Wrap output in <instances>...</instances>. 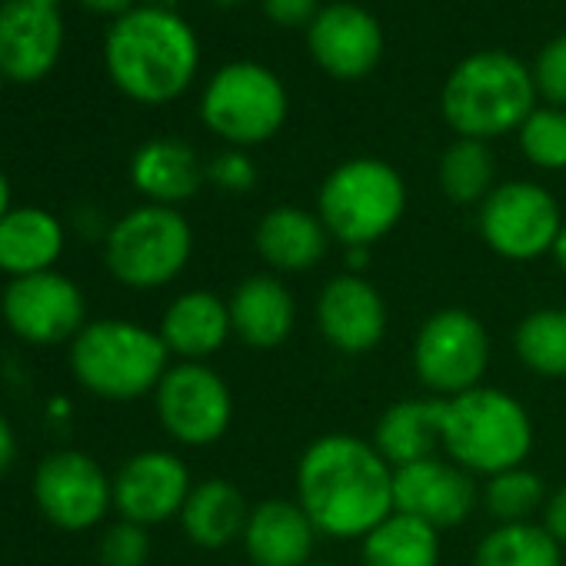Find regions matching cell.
<instances>
[{
    "label": "cell",
    "mask_w": 566,
    "mask_h": 566,
    "mask_svg": "<svg viewBox=\"0 0 566 566\" xmlns=\"http://www.w3.org/2000/svg\"><path fill=\"white\" fill-rule=\"evenodd\" d=\"M321 530L294 496H270L250 506L243 526L247 566H307L314 563Z\"/></svg>",
    "instance_id": "19"
},
{
    "label": "cell",
    "mask_w": 566,
    "mask_h": 566,
    "mask_svg": "<svg viewBox=\"0 0 566 566\" xmlns=\"http://www.w3.org/2000/svg\"><path fill=\"white\" fill-rule=\"evenodd\" d=\"M307 566H337V563H327V559H314V563H307Z\"/></svg>",
    "instance_id": "46"
},
{
    "label": "cell",
    "mask_w": 566,
    "mask_h": 566,
    "mask_svg": "<svg viewBox=\"0 0 566 566\" xmlns=\"http://www.w3.org/2000/svg\"><path fill=\"white\" fill-rule=\"evenodd\" d=\"M563 227L559 200L536 180H503L476 207V230L483 243L513 263L553 256Z\"/></svg>",
    "instance_id": "10"
},
{
    "label": "cell",
    "mask_w": 566,
    "mask_h": 566,
    "mask_svg": "<svg viewBox=\"0 0 566 566\" xmlns=\"http://www.w3.org/2000/svg\"><path fill=\"white\" fill-rule=\"evenodd\" d=\"M440 530L407 513H390L360 539V566H440Z\"/></svg>",
    "instance_id": "27"
},
{
    "label": "cell",
    "mask_w": 566,
    "mask_h": 566,
    "mask_svg": "<svg viewBox=\"0 0 566 566\" xmlns=\"http://www.w3.org/2000/svg\"><path fill=\"white\" fill-rule=\"evenodd\" d=\"M260 8L276 28H311L321 14V0H260Z\"/></svg>",
    "instance_id": "36"
},
{
    "label": "cell",
    "mask_w": 566,
    "mask_h": 566,
    "mask_svg": "<svg viewBox=\"0 0 566 566\" xmlns=\"http://www.w3.org/2000/svg\"><path fill=\"white\" fill-rule=\"evenodd\" d=\"M314 324L321 337L344 357H364L377 350L390 327V311L377 283L364 273L331 276L314 304Z\"/></svg>",
    "instance_id": "16"
},
{
    "label": "cell",
    "mask_w": 566,
    "mask_h": 566,
    "mask_svg": "<svg viewBox=\"0 0 566 566\" xmlns=\"http://www.w3.org/2000/svg\"><path fill=\"white\" fill-rule=\"evenodd\" d=\"M207 4H213V8H237V4H243V0H207Z\"/></svg>",
    "instance_id": "45"
},
{
    "label": "cell",
    "mask_w": 566,
    "mask_h": 566,
    "mask_svg": "<svg viewBox=\"0 0 566 566\" xmlns=\"http://www.w3.org/2000/svg\"><path fill=\"white\" fill-rule=\"evenodd\" d=\"M130 187L144 203L180 207L200 193L207 184V164L180 137H150L130 157Z\"/></svg>",
    "instance_id": "23"
},
{
    "label": "cell",
    "mask_w": 566,
    "mask_h": 566,
    "mask_svg": "<svg viewBox=\"0 0 566 566\" xmlns=\"http://www.w3.org/2000/svg\"><path fill=\"white\" fill-rule=\"evenodd\" d=\"M294 500L324 539H364L394 503V467L364 437L324 433L297 460Z\"/></svg>",
    "instance_id": "1"
},
{
    "label": "cell",
    "mask_w": 566,
    "mask_h": 566,
    "mask_svg": "<svg viewBox=\"0 0 566 566\" xmlns=\"http://www.w3.org/2000/svg\"><path fill=\"white\" fill-rule=\"evenodd\" d=\"M530 71H533L536 94L549 107L566 111V34H556L553 41H546Z\"/></svg>",
    "instance_id": "34"
},
{
    "label": "cell",
    "mask_w": 566,
    "mask_h": 566,
    "mask_svg": "<svg viewBox=\"0 0 566 566\" xmlns=\"http://www.w3.org/2000/svg\"><path fill=\"white\" fill-rule=\"evenodd\" d=\"M331 233L317 210L280 203L270 207L253 227V250L263 266L276 276L311 273L324 263L331 250Z\"/></svg>",
    "instance_id": "20"
},
{
    "label": "cell",
    "mask_w": 566,
    "mask_h": 566,
    "mask_svg": "<svg viewBox=\"0 0 566 566\" xmlns=\"http://www.w3.org/2000/svg\"><path fill=\"white\" fill-rule=\"evenodd\" d=\"M516 360L543 377L566 380V307H536L513 331Z\"/></svg>",
    "instance_id": "29"
},
{
    "label": "cell",
    "mask_w": 566,
    "mask_h": 566,
    "mask_svg": "<svg viewBox=\"0 0 566 566\" xmlns=\"http://www.w3.org/2000/svg\"><path fill=\"white\" fill-rule=\"evenodd\" d=\"M473 566H563V546L539 520L496 523L476 543Z\"/></svg>",
    "instance_id": "28"
},
{
    "label": "cell",
    "mask_w": 566,
    "mask_h": 566,
    "mask_svg": "<svg viewBox=\"0 0 566 566\" xmlns=\"http://www.w3.org/2000/svg\"><path fill=\"white\" fill-rule=\"evenodd\" d=\"M407 213V180L380 157L337 164L317 190V217L344 250L380 243Z\"/></svg>",
    "instance_id": "6"
},
{
    "label": "cell",
    "mask_w": 566,
    "mask_h": 566,
    "mask_svg": "<svg viewBox=\"0 0 566 566\" xmlns=\"http://www.w3.org/2000/svg\"><path fill=\"white\" fill-rule=\"evenodd\" d=\"M157 334L174 360L210 364V357H217L233 337L230 307L213 291L203 287L184 291L164 307Z\"/></svg>",
    "instance_id": "22"
},
{
    "label": "cell",
    "mask_w": 566,
    "mask_h": 566,
    "mask_svg": "<svg viewBox=\"0 0 566 566\" xmlns=\"http://www.w3.org/2000/svg\"><path fill=\"white\" fill-rule=\"evenodd\" d=\"M174 357L157 327L130 317L91 321L67 347V367L81 390L107 403L154 397Z\"/></svg>",
    "instance_id": "3"
},
{
    "label": "cell",
    "mask_w": 566,
    "mask_h": 566,
    "mask_svg": "<svg viewBox=\"0 0 566 566\" xmlns=\"http://www.w3.org/2000/svg\"><path fill=\"white\" fill-rule=\"evenodd\" d=\"M539 523L546 526V533H549L559 546H566V483L546 496V506H543V513H539Z\"/></svg>",
    "instance_id": "37"
},
{
    "label": "cell",
    "mask_w": 566,
    "mask_h": 566,
    "mask_svg": "<svg viewBox=\"0 0 566 566\" xmlns=\"http://www.w3.org/2000/svg\"><path fill=\"white\" fill-rule=\"evenodd\" d=\"M370 247H350V250H344V263H347V270L350 273H364L367 270V263H370Z\"/></svg>",
    "instance_id": "41"
},
{
    "label": "cell",
    "mask_w": 566,
    "mask_h": 566,
    "mask_svg": "<svg viewBox=\"0 0 566 566\" xmlns=\"http://www.w3.org/2000/svg\"><path fill=\"white\" fill-rule=\"evenodd\" d=\"M553 260H556V266L566 273V227H563V233H559V240H556V247H553Z\"/></svg>",
    "instance_id": "43"
},
{
    "label": "cell",
    "mask_w": 566,
    "mask_h": 566,
    "mask_svg": "<svg viewBox=\"0 0 566 566\" xmlns=\"http://www.w3.org/2000/svg\"><path fill=\"white\" fill-rule=\"evenodd\" d=\"M520 140V154L526 157V164H533L536 170H566V111L563 107H536L523 127L516 130Z\"/></svg>",
    "instance_id": "32"
},
{
    "label": "cell",
    "mask_w": 566,
    "mask_h": 566,
    "mask_svg": "<svg viewBox=\"0 0 566 566\" xmlns=\"http://www.w3.org/2000/svg\"><path fill=\"white\" fill-rule=\"evenodd\" d=\"M140 4H150V8H167V11H177L180 0H140Z\"/></svg>",
    "instance_id": "44"
},
{
    "label": "cell",
    "mask_w": 566,
    "mask_h": 566,
    "mask_svg": "<svg viewBox=\"0 0 566 566\" xmlns=\"http://www.w3.org/2000/svg\"><path fill=\"white\" fill-rule=\"evenodd\" d=\"M530 410L500 387H473L440 400V450L473 476H493L523 467L533 453Z\"/></svg>",
    "instance_id": "5"
},
{
    "label": "cell",
    "mask_w": 566,
    "mask_h": 566,
    "mask_svg": "<svg viewBox=\"0 0 566 566\" xmlns=\"http://www.w3.org/2000/svg\"><path fill=\"white\" fill-rule=\"evenodd\" d=\"M4 84H8V77H4V74H0V94H4Z\"/></svg>",
    "instance_id": "47"
},
{
    "label": "cell",
    "mask_w": 566,
    "mask_h": 566,
    "mask_svg": "<svg viewBox=\"0 0 566 566\" xmlns=\"http://www.w3.org/2000/svg\"><path fill=\"white\" fill-rule=\"evenodd\" d=\"M256 164L247 150L227 147L217 157L207 160V184H213L223 193H250L256 187Z\"/></svg>",
    "instance_id": "35"
},
{
    "label": "cell",
    "mask_w": 566,
    "mask_h": 566,
    "mask_svg": "<svg viewBox=\"0 0 566 566\" xmlns=\"http://www.w3.org/2000/svg\"><path fill=\"white\" fill-rule=\"evenodd\" d=\"M370 443L394 470L437 457L440 453V400L410 397V400L390 403L380 413Z\"/></svg>",
    "instance_id": "26"
},
{
    "label": "cell",
    "mask_w": 566,
    "mask_h": 566,
    "mask_svg": "<svg viewBox=\"0 0 566 566\" xmlns=\"http://www.w3.org/2000/svg\"><path fill=\"white\" fill-rule=\"evenodd\" d=\"M533 71L506 51H476L463 57L440 94L443 120L457 137L496 140L516 134L536 111Z\"/></svg>",
    "instance_id": "4"
},
{
    "label": "cell",
    "mask_w": 566,
    "mask_h": 566,
    "mask_svg": "<svg viewBox=\"0 0 566 566\" xmlns=\"http://www.w3.org/2000/svg\"><path fill=\"white\" fill-rule=\"evenodd\" d=\"M233 337L250 350H276L297 327V301L276 273L243 276L227 297Z\"/></svg>",
    "instance_id": "21"
},
{
    "label": "cell",
    "mask_w": 566,
    "mask_h": 566,
    "mask_svg": "<svg viewBox=\"0 0 566 566\" xmlns=\"http://www.w3.org/2000/svg\"><path fill=\"white\" fill-rule=\"evenodd\" d=\"M193 483L197 480L180 453L164 447L137 450L114 473V513L147 530L180 520Z\"/></svg>",
    "instance_id": "15"
},
{
    "label": "cell",
    "mask_w": 566,
    "mask_h": 566,
    "mask_svg": "<svg viewBox=\"0 0 566 566\" xmlns=\"http://www.w3.org/2000/svg\"><path fill=\"white\" fill-rule=\"evenodd\" d=\"M38 513L64 533H91L114 513V476L84 450L48 453L31 476Z\"/></svg>",
    "instance_id": "11"
},
{
    "label": "cell",
    "mask_w": 566,
    "mask_h": 566,
    "mask_svg": "<svg viewBox=\"0 0 566 566\" xmlns=\"http://www.w3.org/2000/svg\"><path fill=\"white\" fill-rule=\"evenodd\" d=\"M437 177H440V190L450 203L480 207L490 197V190L496 187V160H493L490 144L457 137L443 150Z\"/></svg>",
    "instance_id": "30"
},
{
    "label": "cell",
    "mask_w": 566,
    "mask_h": 566,
    "mask_svg": "<svg viewBox=\"0 0 566 566\" xmlns=\"http://www.w3.org/2000/svg\"><path fill=\"white\" fill-rule=\"evenodd\" d=\"M200 120L227 147L250 150L280 134L291 114L283 81L256 61H230L210 74L200 94Z\"/></svg>",
    "instance_id": "8"
},
{
    "label": "cell",
    "mask_w": 566,
    "mask_h": 566,
    "mask_svg": "<svg viewBox=\"0 0 566 566\" xmlns=\"http://www.w3.org/2000/svg\"><path fill=\"white\" fill-rule=\"evenodd\" d=\"M154 413L174 443L200 450L227 437L233 423V394L210 364L174 360L154 390Z\"/></svg>",
    "instance_id": "12"
},
{
    "label": "cell",
    "mask_w": 566,
    "mask_h": 566,
    "mask_svg": "<svg viewBox=\"0 0 566 566\" xmlns=\"http://www.w3.org/2000/svg\"><path fill=\"white\" fill-rule=\"evenodd\" d=\"M77 8H84L87 14H97V18H111V21H117V18H124L127 11H134L140 0H74Z\"/></svg>",
    "instance_id": "40"
},
{
    "label": "cell",
    "mask_w": 566,
    "mask_h": 566,
    "mask_svg": "<svg viewBox=\"0 0 566 566\" xmlns=\"http://www.w3.org/2000/svg\"><path fill=\"white\" fill-rule=\"evenodd\" d=\"M154 553V539L150 530L130 520H120L104 526L101 539H97V559L101 566H147Z\"/></svg>",
    "instance_id": "33"
},
{
    "label": "cell",
    "mask_w": 566,
    "mask_h": 566,
    "mask_svg": "<svg viewBox=\"0 0 566 566\" xmlns=\"http://www.w3.org/2000/svg\"><path fill=\"white\" fill-rule=\"evenodd\" d=\"M101 217H104V213H101L97 207L84 203V207H77V210H74V217H71L67 230L81 233L84 240H101V243H104V237H107V230H111V223H114V220H101Z\"/></svg>",
    "instance_id": "38"
},
{
    "label": "cell",
    "mask_w": 566,
    "mask_h": 566,
    "mask_svg": "<svg viewBox=\"0 0 566 566\" xmlns=\"http://www.w3.org/2000/svg\"><path fill=\"white\" fill-rule=\"evenodd\" d=\"M14 207V187H11V177L0 167V220H4Z\"/></svg>",
    "instance_id": "42"
},
{
    "label": "cell",
    "mask_w": 566,
    "mask_h": 566,
    "mask_svg": "<svg viewBox=\"0 0 566 566\" xmlns=\"http://www.w3.org/2000/svg\"><path fill=\"white\" fill-rule=\"evenodd\" d=\"M546 483L536 470L513 467L483 480V506L496 523H530L546 506Z\"/></svg>",
    "instance_id": "31"
},
{
    "label": "cell",
    "mask_w": 566,
    "mask_h": 566,
    "mask_svg": "<svg viewBox=\"0 0 566 566\" xmlns=\"http://www.w3.org/2000/svg\"><path fill=\"white\" fill-rule=\"evenodd\" d=\"M247 516L250 503L243 490L227 476H207L193 483L180 510V530L200 549H223L243 536Z\"/></svg>",
    "instance_id": "25"
},
{
    "label": "cell",
    "mask_w": 566,
    "mask_h": 566,
    "mask_svg": "<svg viewBox=\"0 0 566 566\" xmlns=\"http://www.w3.org/2000/svg\"><path fill=\"white\" fill-rule=\"evenodd\" d=\"M394 503L397 513L430 523L433 530L463 526L483 503V486L473 473L447 457H430L394 470Z\"/></svg>",
    "instance_id": "17"
},
{
    "label": "cell",
    "mask_w": 566,
    "mask_h": 566,
    "mask_svg": "<svg viewBox=\"0 0 566 566\" xmlns=\"http://www.w3.org/2000/svg\"><path fill=\"white\" fill-rule=\"evenodd\" d=\"M307 51L327 77L364 81L384 57V28L367 8L337 0L307 28Z\"/></svg>",
    "instance_id": "18"
},
{
    "label": "cell",
    "mask_w": 566,
    "mask_h": 566,
    "mask_svg": "<svg viewBox=\"0 0 566 566\" xmlns=\"http://www.w3.org/2000/svg\"><path fill=\"white\" fill-rule=\"evenodd\" d=\"M104 266L127 291H164L193 256V227L180 207L137 203L114 217L104 237Z\"/></svg>",
    "instance_id": "7"
},
{
    "label": "cell",
    "mask_w": 566,
    "mask_h": 566,
    "mask_svg": "<svg viewBox=\"0 0 566 566\" xmlns=\"http://www.w3.org/2000/svg\"><path fill=\"white\" fill-rule=\"evenodd\" d=\"M18 453H21V440H18V430H14V423L0 413V480H4L11 470H14V463H18Z\"/></svg>",
    "instance_id": "39"
},
{
    "label": "cell",
    "mask_w": 566,
    "mask_h": 566,
    "mask_svg": "<svg viewBox=\"0 0 566 566\" xmlns=\"http://www.w3.org/2000/svg\"><path fill=\"white\" fill-rule=\"evenodd\" d=\"M0 321L28 347H71L91 324L81 283L61 270L8 280L0 294Z\"/></svg>",
    "instance_id": "13"
},
{
    "label": "cell",
    "mask_w": 566,
    "mask_h": 566,
    "mask_svg": "<svg viewBox=\"0 0 566 566\" xmlns=\"http://www.w3.org/2000/svg\"><path fill=\"white\" fill-rule=\"evenodd\" d=\"M67 220L38 203H14L0 220V273L8 280L57 270L67 250Z\"/></svg>",
    "instance_id": "24"
},
{
    "label": "cell",
    "mask_w": 566,
    "mask_h": 566,
    "mask_svg": "<svg viewBox=\"0 0 566 566\" xmlns=\"http://www.w3.org/2000/svg\"><path fill=\"white\" fill-rule=\"evenodd\" d=\"M490 357L493 344L483 321L463 307H443L430 314L417 327L410 350L420 387L437 400H450L473 387H483Z\"/></svg>",
    "instance_id": "9"
},
{
    "label": "cell",
    "mask_w": 566,
    "mask_h": 566,
    "mask_svg": "<svg viewBox=\"0 0 566 566\" xmlns=\"http://www.w3.org/2000/svg\"><path fill=\"white\" fill-rule=\"evenodd\" d=\"M67 44L64 0H0V74L8 84L48 81Z\"/></svg>",
    "instance_id": "14"
},
{
    "label": "cell",
    "mask_w": 566,
    "mask_h": 566,
    "mask_svg": "<svg viewBox=\"0 0 566 566\" xmlns=\"http://www.w3.org/2000/svg\"><path fill=\"white\" fill-rule=\"evenodd\" d=\"M104 71L111 84L140 107L180 101L200 71L197 31L180 11L137 4L111 21L104 34Z\"/></svg>",
    "instance_id": "2"
}]
</instances>
